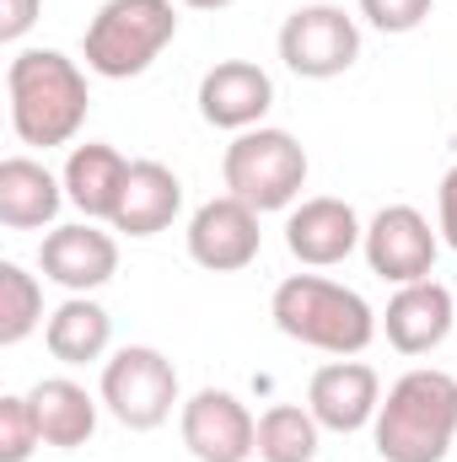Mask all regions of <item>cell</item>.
I'll return each instance as SVG.
<instances>
[{
  "label": "cell",
  "instance_id": "cell-1",
  "mask_svg": "<svg viewBox=\"0 0 457 462\" xmlns=\"http://www.w3.org/2000/svg\"><path fill=\"white\" fill-rule=\"evenodd\" d=\"M5 97H11V129L22 145H70L87 124L92 92L70 54L60 49H22L5 65Z\"/></svg>",
  "mask_w": 457,
  "mask_h": 462
},
{
  "label": "cell",
  "instance_id": "cell-2",
  "mask_svg": "<svg viewBox=\"0 0 457 462\" xmlns=\"http://www.w3.org/2000/svg\"><path fill=\"white\" fill-rule=\"evenodd\" d=\"M371 441L382 462H447L457 441V376L436 365L404 371L371 420Z\"/></svg>",
  "mask_w": 457,
  "mask_h": 462
},
{
  "label": "cell",
  "instance_id": "cell-3",
  "mask_svg": "<svg viewBox=\"0 0 457 462\" xmlns=\"http://www.w3.org/2000/svg\"><path fill=\"white\" fill-rule=\"evenodd\" d=\"M269 318L285 339L307 349H323L334 360H350L377 339V312L360 291H350L340 280H323V274H291L275 285V301H269Z\"/></svg>",
  "mask_w": 457,
  "mask_h": 462
},
{
  "label": "cell",
  "instance_id": "cell-4",
  "mask_svg": "<svg viewBox=\"0 0 457 462\" xmlns=\"http://www.w3.org/2000/svg\"><path fill=\"white\" fill-rule=\"evenodd\" d=\"M178 38V5L173 0H103L87 22L81 54L87 70L103 81H135L156 65V54Z\"/></svg>",
  "mask_w": 457,
  "mask_h": 462
},
{
  "label": "cell",
  "instance_id": "cell-5",
  "mask_svg": "<svg viewBox=\"0 0 457 462\" xmlns=\"http://www.w3.org/2000/svg\"><path fill=\"white\" fill-rule=\"evenodd\" d=\"M221 178H227V194L253 205L258 216L264 210H291L296 194L307 189V151L291 129L258 124V129H242L227 145Z\"/></svg>",
  "mask_w": 457,
  "mask_h": 462
},
{
  "label": "cell",
  "instance_id": "cell-6",
  "mask_svg": "<svg viewBox=\"0 0 457 462\" xmlns=\"http://www.w3.org/2000/svg\"><path fill=\"white\" fill-rule=\"evenodd\" d=\"M103 409L124 430H156L178 403V365L156 345H124L103 360Z\"/></svg>",
  "mask_w": 457,
  "mask_h": 462
},
{
  "label": "cell",
  "instance_id": "cell-7",
  "mask_svg": "<svg viewBox=\"0 0 457 462\" xmlns=\"http://www.w3.org/2000/svg\"><path fill=\"white\" fill-rule=\"evenodd\" d=\"M280 60L302 81H334L360 60V27L344 5H296L280 27Z\"/></svg>",
  "mask_w": 457,
  "mask_h": 462
},
{
  "label": "cell",
  "instance_id": "cell-8",
  "mask_svg": "<svg viewBox=\"0 0 457 462\" xmlns=\"http://www.w3.org/2000/svg\"><path fill=\"white\" fill-rule=\"evenodd\" d=\"M178 436L194 462H247L258 452V420L227 387H200L178 409Z\"/></svg>",
  "mask_w": 457,
  "mask_h": 462
},
{
  "label": "cell",
  "instance_id": "cell-9",
  "mask_svg": "<svg viewBox=\"0 0 457 462\" xmlns=\"http://www.w3.org/2000/svg\"><path fill=\"white\" fill-rule=\"evenodd\" d=\"M366 263L371 274H382L387 285H415V280H431L436 269V231L431 221L415 210V205H382L366 226Z\"/></svg>",
  "mask_w": 457,
  "mask_h": 462
},
{
  "label": "cell",
  "instance_id": "cell-10",
  "mask_svg": "<svg viewBox=\"0 0 457 462\" xmlns=\"http://www.w3.org/2000/svg\"><path fill=\"white\" fill-rule=\"evenodd\" d=\"M264 247V231H258V210L242 205L237 194L221 199H205L194 216H189V258L210 274H237L258 258Z\"/></svg>",
  "mask_w": 457,
  "mask_h": 462
},
{
  "label": "cell",
  "instance_id": "cell-11",
  "mask_svg": "<svg viewBox=\"0 0 457 462\" xmlns=\"http://www.w3.org/2000/svg\"><path fill=\"white\" fill-rule=\"evenodd\" d=\"M38 269H43V280H54L70 296H92L118 274V242L92 221L54 226L38 247Z\"/></svg>",
  "mask_w": 457,
  "mask_h": 462
},
{
  "label": "cell",
  "instance_id": "cell-12",
  "mask_svg": "<svg viewBox=\"0 0 457 462\" xmlns=\"http://www.w3.org/2000/svg\"><path fill=\"white\" fill-rule=\"evenodd\" d=\"M307 409L323 430L334 436H355L377 420L382 409V376L366 365V360H329L312 371L307 382Z\"/></svg>",
  "mask_w": 457,
  "mask_h": 462
},
{
  "label": "cell",
  "instance_id": "cell-13",
  "mask_svg": "<svg viewBox=\"0 0 457 462\" xmlns=\"http://www.w3.org/2000/svg\"><path fill=\"white\" fill-rule=\"evenodd\" d=\"M366 242V226L355 216V205H344L334 194H318V199H302L285 221V247L296 263L307 269H334L344 263L355 247Z\"/></svg>",
  "mask_w": 457,
  "mask_h": 462
},
{
  "label": "cell",
  "instance_id": "cell-14",
  "mask_svg": "<svg viewBox=\"0 0 457 462\" xmlns=\"http://www.w3.org/2000/svg\"><path fill=\"white\" fill-rule=\"evenodd\" d=\"M269 108H275V81L253 60H221L200 81V118L216 129H231V134L258 129Z\"/></svg>",
  "mask_w": 457,
  "mask_h": 462
},
{
  "label": "cell",
  "instance_id": "cell-15",
  "mask_svg": "<svg viewBox=\"0 0 457 462\" xmlns=\"http://www.w3.org/2000/svg\"><path fill=\"white\" fill-rule=\"evenodd\" d=\"M457 323V301L442 280H415V285H398L387 312H382V334L398 355H431V349L447 345Z\"/></svg>",
  "mask_w": 457,
  "mask_h": 462
},
{
  "label": "cell",
  "instance_id": "cell-16",
  "mask_svg": "<svg viewBox=\"0 0 457 462\" xmlns=\"http://www.w3.org/2000/svg\"><path fill=\"white\" fill-rule=\"evenodd\" d=\"M183 210V178L162 162H129V183L108 226L124 236H156L178 221Z\"/></svg>",
  "mask_w": 457,
  "mask_h": 462
},
{
  "label": "cell",
  "instance_id": "cell-17",
  "mask_svg": "<svg viewBox=\"0 0 457 462\" xmlns=\"http://www.w3.org/2000/svg\"><path fill=\"white\" fill-rule=\"evenodd\" d=\"M65 205V178H54L33 156H5L0 162V226L5 231H38L54 226Z\"/></svg>",
  "mask_w": 457,
  "mask_h": 462
},
{
  "label": "cell",
  "instance_id": "cell-18",
  "mask_svg": "<svg viewBox=\"0 0 457 462\" xmlns=\"http://www.w3.org/2000/svg\"><path fill=\"white\" fill-rule=\"evenodd\" d=\"M60 178H65V199L87 221H114L118 199H124V183H129V162L118 156L114 145L87 140V145H70V162H65Z\"/></svg>",
  "mask_w": 457,
  "mask_h": 462
},
{
  "label": "cell",
  "instance_id": "cell-19",
  "mask_svg": "<svg viewBox=\"0 0 457 462\" xmlns=\"http://www.w3.org/2000/svg\"><path fill=\"white\" fill-rule=\"evenodd\" d=\"M27 403H33V414H38L43 447L76 452V447H87V441L98 436V403H103V398H92V393H87L81 382H70V376H43V382H33Z\"/></svg>",
  "mask_w": 457,
  "mask_h": 462
},
{
  "label": "cell",
  "instance_id": "cell-20",
  "mask_svg": "<svg viewBox=\"0 0 457 462\" xmlns=\"http://www.w3.org/2000/svg\"><path fill=\"white\" fill-rule=\"evenodd\" d=\"M43 345H49V355L60 365H92V360H103L108 345H114V318L92 296H70V301H60L49 312Z\"/></svg>",
  "mask_w": 457,
  "mask_h": 462
},
{
  "label": "cell",
  "instance_id": "cell-21",
  "mask_svg": "<svg viewBox=\"0 0 457 462\" xmlns=\"http://www.w3.org/2000/svg\"><path fill=\"white\" fill-rule=\"evenodd\" d=\"M323 425L302 403H275L258 414V462H318Z\"/></svg>",
  "mask_w": 457,
  "mask_h": 462
},
{
  "label": "cell",
  "instance_id": "cell-22",
  "mask_svg": "<svg viewBox=\"0 0 457 462\" xmlns=\"http://www.w3.org/2000/svg\"><path fill=\"white\" fill-rule=\"evenodd\" d=\"M38 323H43V285L16 258H5L0 263V345H22Z\"/></svg>",
  "mask_w": 457,
  "mask_h": 462
},
{
  "label": "cell",
  "instance_id": "cell-23",
  "mask_svg": "<svg viewBox=\"0 0 457 462\" xmlns=\"http://www.w3.org/2000/svg\"><path fill=\"white\" fill-rule=\"evenodd\" d=\"M38 447H43V430H38L27 393H5L0 398V462H27Z\"/></svg>",
  "mask_w": 457,
  "mask_h": 462
},
{
  "label": "cell",
  "instance_id": "cell-24",
  "mask_svg": "<svg viewBox=\"0 0 457 462\" xmlns=\"http://www.w3.org/2000/svg\"><path fill=\"white\" fill-rule=\"evenodd\" d=\"M431 5H436V0H360V16H366L377 32L404 38V32H415V27L431 16Z\"/></svg>",
  "mask_w": 457,
  "mask_h": 462
},
{
  "label": "cell",
  "instance_id": "cell-25",
  "mask_svg": "<svg viewBox=\"0 0 457 462\" xmlns=\"http://www.w3.org/2000/svg\"><path fill=\"white\" fill-rule=\"evenodd\" d=\"M43 0H0V43H22L27 27L38 22Z\"/></svg>",
  "mask_w": 457,
  "mask_h": 462
},
{
  "label": "cell",
  "instance_id": "cell-26",
  "mask_svg": "<svg viewBox=\"0 0 457 462\" xmlns=\"http://www.w3.org/2000/svg\"><path fill=\"white\" fill-rule=\"evenodd\" d=\"M436 231H442V242L457 253V167H447V178L436 189Z\"/></svg>",
  "mask_w": 457,
  "mask_h": 462
},
{
  "label": "cell",
  "instance_id": "cell-27",
  "mask_svg": "<svg viewBox=\"0 0 457 462\" xmlns=\"http://www.w3.org/2000/svg\"><path fill=\"white\" fill-rule=\"evenodd\" d=\"M183 5H189V11H227L231 0H183Z\"/></svg>",
  "mask_w": 457,
  "mask_h": 462
}]
</instances>
